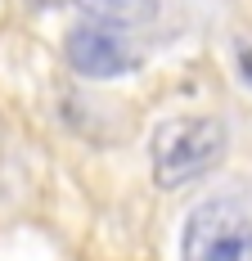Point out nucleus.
<instances>
[{
	"label": "nucleus",
	"mask_w": 252,
	"mask_h": 261,
	"mask_svg": "<svg viewBox=\"0 0 252 261\" xmlns=\"http://www.w3.org/2000/svg\"><path fill=\"white\" fill-rule=\"evenodd\" d=\"M77 9L108 27H140L158 14V0H77Z\"/></svg>",
	"instance_id": "nucleus-4"
},
{
	"label": "nucleus",
	"mask_w": 252,
	"mask_h": 261,
	"mask_svg": "<svg viewBox=\"0 0 252 261\" xmlns=\"http://www.w3.org/2000/svg\"><path fill=\"white\" fill-rule=\"evenodd\" d=\"M63 54H68L72 72H81V77H122V72H131L140 63L135 45L122 36V27L95 23V18L68 32Z\"/></svg>",
	"instance_id": "nucleus-3"
},
{
	"label": "nucleus",
	"mask_w": 252,
	"mask_h": 261,
	"mask_svg": "<svg viewBox=\"0 0 252 261\" xmlns=\"http://www.w3.org/2000/svg\"><path fill=\"white\" fill-rule=\"evenodd\" d=\"M180 261H252V212L239 198H203L185 216Z\"/></svg>",
	"instance_id": "nucleus-2"
},
{
	"label": "nucleus",
	"mask_w": 252,
	"mask_h": 261,
	"mask_svg": "<svg viewBox=\"0 0 252 261\" xmlns=\"http://www.w3.org/2000/svg\"><path fill=\"white\" fill-rule=\"evenodd\" d=\"M225 122L221 117H171L153 130V180L158 189H180V185L207 176L225 158Z\"/></svg>",
	"instance_id": "nucleus-1"
}]
</instances>
